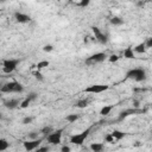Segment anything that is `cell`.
<instances>
[{"instance_id": "obj_17", "label": "cell", "mask_w": 152, "mask_h": 152, "mask_svg": "<svg viewBox=\"0 0 152 152\" xmlns=\"http://www.w3.org/2000/svg\"><path fill=\"white\" fill-rule=\"evenodd\" d=\"M134 51L138 52V53H142V52H145V51H146L145 43H140V44H138V45L134 48Z\"/></svg>"}, {"instance_id": "obj_11", "label": "cell", "mask_w": 152, "mask_h": 152, "mask_svg": "<svg viewBox=\"0 0 152 152\" xmlns=\"http://www.w3.org/2000/svg\"><path fill=\"white\" fill-rule=\"evenodd\" d=\"M30 19H31L30 15H27V14H25V13H21V12H17V13H15V20H17L18 23H21V24L28 23Z\"/></svg>"}, {"instance_id": "obj_32", "label": "cell", "mask_w": 152, "mask_h": 152, "mask_svg": "<svg viewBox=\"0 0 152 152\" xmlns=\"http://www.w3.org/2000/svg\"><path fill=\"white\" fill-rule=\"evenodd\" d=\"M49 151V147L48 146H43V147H38L36 150V152H48Z\"/></svg>"}, {"instance_id": "obj_29", "label": "cell", "mask_w": 152, "mask_h": 152, "mask_svg": "<svg viewBox=\"0 0 152 152\" xmlns=\"http://www.w3.org/2000/svg\"><path fill=\"white\" fill-rule=\"evenodd\" d=\"M52 50H53V46L52 45H45L43 48V51H45V52H51Z\"/></svg>"}, {"instance_id": "obj_9", "label": "cell", "mask_w": 152, "mask_h": 152, "mask_svg": "<svg viewBox=\"0 0 152 152\" xmlns=\"http://www.w3.org/2000/svg\"><path fill=\"white\" fill-rule=\"evenodd\" d=\"M91 31H93V33H94V36H95V38H96L97 42H100L101 44H107L108 38H107V36H106L104 33H102V32L100 31L99 27L93 26V27H91Z\"/></svg>"}, {"instance_id": "obj_18", "label": "cell", "mask_w": 152, "mask_h": 152, "mask_svg": "<svg viewBox=\"0 0 152 152\" xmlns=\"http://www.w3.org/2000/svg\"><path fill=\"white\" fill-rule=\"evenodd\" d=\"M112 109H113V106H104V107L100 110V114H101V115H108Z\"/></svg>"}, {"instance_id": "obj_15", "label": "cell", "mask_w": 152, "mask_h": 152, "mask_svg": "<svg viewBox=\"0 0 152 152\" xmlns=\"http://www.w3.org/2000/svg\"><path fill=\"white\" fill-rule=\"evenodd\" d=\"M110 135L114 138V140H120V139H122V138L126 135V133H124V132H121V131H113V132L110 133Z\"/></svg>"}, {"instance_id": "obj_23", "label": "cell", "mask_w": 152, "mask_h": 152, "mask_svg": "<svg viewBox=\"0 0 152 152\" xmlns=\"http://www.w3.org/2000/svg\"><path fill=\"white\" fill-rule=\"evenodd\" d=\"M31 101H32V100H31V99H30V97L27 96V97H26V99H25V100H24V101L21 102L20 107H21V108H27V107H28V104L31 103Z\"/></svg>"}, {"instance_id": "obj_25", "label": "cell", "mask_w": 152, "mask_h": 152, "mask_svg": "<svg viewBox=\"0 0 152 152\" xmlns=\"http://www.w3.org/2000/svg\"><path fill=\"white\" fill-rule=\"evenodd\" d=\"M40 132H42L43 134L48 135V134H50V133L52 132V128H51V127H48V126H46V127H44V128H43V129H42Z\"/></svg>"}, {"instance_id": "obj_14", "label": "cell", "mask_w": 152, "mask_h": 152, "mask_svg": "<svg viewBox=\"0 0 152 152\" xmlns=\"http://www.w3.org/2000/svg\"><path fill=\"white\" fill-rule=\"evenodd\" d=\"M124 57H125V58H128V59L134 58V52H133V49H132L131 46H128V48L125 49V51H124Z\"/></svg>"}, {"instance_id": "obj_26", "label": "cell", "mask_w": 152, "mask_h": 152, "mask_svg": "<svg viewBox=\"0 0 152 152\" xmlns=\"http://www.w3.org/2000/svg\"><path fill=\"white\" fill-rule=\"evenodd\" d=\"M77 5H78V6H81V7H86V6H88V5H89V0H81Z\"/></svg>"}, {"instance_id": "obj_10", "label": "cell", "mask_w": 152, "mask_h": 152, "mask_svg": "<svg viewBox=\"0 0 152 152\" xmlns=\"http://www.w3.org/2000/svg\"><path fill=\"white\" fill-rule=\"evenodd\" d=\"M144 110H141V109H137V108H133V109H126V110H124V112H121L120 113V115H119V120H122V119H125L126 116H128V115H131V114H138V113H142Z\"/></svg>"}, {"instance_id": "obj_4", "label": "cell", "mask_w": 152, "mask_h": 152, "mask_svg": "<svg viewBox=\"0 0 152 152\" xmlns=\"http://www.w3.org/2000/svg\"><path fill=\"white\" fill-rule=\"evenodd\" d=\"M62 133H63V128H59L55 132H51L50 134L46 135V140L48 142H50L51 145H57L61 142V139H62Z\"/></svg>"}, {"instance_id": "obj_5", "label": "cell", "mask_w": 152, "mask_h": 152, "mask_svg": "<svg viewBox=\"0 0 152 152\" xmlns=\"http://www.w3.org/2000/svg\"><path fill=\"white\" fill-rule=\"evenodd\" d=\"M19 64V59H6L2 63V71L5 74H11L15 70L17 65Z\"/></svg>"}, {"instance_id": "obj_30", "label": "cell", "mask_w": 152, "mask_h": 152, "mask_svg": "<svg viewBox=\"0 0 152 152\" xmlns=\"http://www.w3.org/2000/svg\"><path fill=\"white\" fill-rule=\"evenodd\" d=\"M33 75H34V77H36L37 80H39V81H43V80H44V77H43V75H42V74H40L39 71H37V72H34Z\"/></svg>"}, {"instance_id": "obj_1", "label": "cell", "mask_w": 152, "mask_h": 152, "mask_svg": "<svg viewBox=\"0 0 152 152\" xmlns=\"http://www.w3.org/2000/svg\"><path fill=\"white\" fill-rule=\"evenodd\" d=\"M23 91H24V87L17 81L4 83L0 90V93H23Z\"/></svg>"}, {"instance_id": "obj_16", "label": "cell", "mask_w": 152, "mask_h": 152, "mask_svg": "<svg viewBox=\"0 0 152 152\" xmlns=\"http://www.w3.org/2000/svg\"><path fill=\"white\" fill-rule=\"evenodd\" d=\"M88 103H89V101L88 100H86V99H82V100H78L77 102H76V107L77 108H86L87 106H88Z\"/></svg>"}, {"instance_id": "obj_19", "label": "cell", "mask_w": 152, "mask_h": 152, "mask_svg": "<svg viewBox=\"0 0 152 152\" xmlns=\"http://www.w3.org/2000/svg\"><path fill=\"white\" fill-rule=\"evenodd\" d=\"M8 146H10V144L7 142V140H5V139H0V152L7 150Z\"/></svg>"}, {"instance_id": "obj_7", "label": "cell", "mask_w": 152, "mask_h": 152, "mask_svg": "<svg viewBox=\"0 0 152 152\" xmlns=\"http://www.w3.org/2000/svg\"><path fill=\"white\" fill-rule=\"evenodd\" d=\"M109 87L106 84H91L86 88V93H91V94H99L104 90H107Z\"/></svg>"}, {"instance_id": "obj_21", "label": "cell", "mask_w": 152, "mask_h": 152, "mask_svg": "<svg viewBox=\"0 0 152 152\" xmlns=\"http://www.w3.org/2000/svg\"><path fill=\"white\" fill-rule=\"evenodd\" d=\"M45 66H49V61H42V62H38V64L36 65V68H37L38 70H40V69H43V68H45Z\"/></svg>"}, {"instance_id": "obj_2", "label": "cell", "mask_w": 152, "mask_h": 152, "mask_svg": "<svg viewBox=\"0 0 152 152\" xmlns=\"http://www.w3.org/2000/svg\"><path fill=\"white\" fill-rule=\"evenodd\" d=\"M126 77L127 78H132L137 82H141V81H145L146 80V71L141 68H135V69H131L127 71L126 74Z\"/></svg>"}, {"instance_id": "obj_12", "label": "cell", "mask_w": 152, "mask_h": 152, "mask_svg": "<svg viewBox=\"0 0 152 152\" xmlns=\"http://www.w3.org/2000/svg\"><path fill=\"white\" fill-rule=\"evenodd\" d=\"M4 106L8 109H14L19 106V100L18 99H11V100H7L4 102Z\"/></svg>"}, {"instance_id": "obj_33", "label": "cell", "mask_w": 152, "mask_h": 152, "mask_svg": "<svg viewBox=\"0 0 152 152\" xmlns=\"http://www.w3.org/2000/svg\"><path fill=\"white\" fill-rule=\"evenodd\" d=\"M118 59H119V56H116V55H112L109 57V62H116Z\"/></svg>"}, {"instance_id": "obj_6", "label": "cell", "mask_w": 152, "mask_h": 152, "mask_svg": "<svg viewBox=\"0 0 152 152\" xmlns=\"http://www.w3.org/2000/svg\"><path fill=\"white\" fill-rule=\"evenodd\" d=\"M43 141V138H38V139H34V140H27V141H24L23 145H24V148L30 152V151H33V150H37L40 144Z\"/></svg>"}, {"instance_id": "obj_20", "label": "cell", "mask_w": 152, "mask_h": 152, "mask_svg": "<svg viewBox=\"0 0 152 152\" xmlns=\"http://www.w3.org/2000/svg\"><path fill=\"white\" fill-rule=\"evenodd\" d=\"M122 23H124V20L121 18H119V17H113L110 19V24L112 25H121Z\"/></svg>"}, {"instance_id": "obj_28", "label": "cell", "mask_w": 152, "mask_h": 152, "mask_svg": "<svg viewBox=\"0 0 152 152\" xmlns=\"http://www.w3.org/2000/svg\"><path fill=\"white\" fill-rule=\"evenodd\" d=\"M145 48H146V49L152 48V38H147V40H146V43H145Z\"/></svg>"}, {"instance_id": "obj_22", "label": "cell", "mask_w": 152, "mask_h": 152, "mask_svg": "<svg viewBox=\"0 0 152 152\" xmlns=\"http://www.w3.org/2000/svg\"><path fill=\"white\" fill-rule=\"evenodd\" d=\"M77 119H78V115H76V114H69V115H66V121L68 122H74Z\"/></svg>"}, {"instance_id": "obj_13", "label": "cell", "mask_w": 152, "mask_h": 152, "mask_svg": "<svg viewBox=\"0 0 152 152\" xmlns=\"http://www.w3.org/2000/svg\"><path fill=\"white\" fill-rule=\"evenodd\" d=\"M103 148V144L102 142H93L90 145V150L93 152H101Z\"/></svg>"}, {"instance_id": "obj_24", "label": "cell", "mask_w": 152, "mask_h": 152, "mask_svg": "<svg viewBox=\"0 0 152 152\" xmlns=\"http://www.w3.org/2000/svg\"><path fill=\"white\" fill-rule=\"evenodd\" d=\"M38 135H39V133H38V132H31V133H28V134H27L28 140H34V139H38Z\"/></svg>"}, {"instance_id": "obj_8", "label": "cell", "mask_w": 152, "mask_h": 152, "mask_svg": "<svg viewBox=\"0 0 152 152\" xmlns=\"http://www.w3.org/2000/svg\"><path fill=\"white\" fill-rule=\"evenodd\" d=\"M106 58H107V55H106L104 52H97V53H94V55H91L90 57H88V58L86 59V62H87V63H101V62H103Z\"/></svg>"}, {"instance_id": "obj_3", "label": "cell", "mask_w": 152, "mask_h": 152, "mask_svg": "<svg viewBox=\"0 0 152 152\" xmlns=\"http://www.w3.org/2000/svg\"><path fill=\"white\" fill-rule=\"evenodd\" d=\"M90 129H91V128H87L86 131H83V132H81V133H78V134L71 135V137H70V141H71L72 144H75V145H82V144L84 142V140L87 139V137L89 135Z\"/></svg>"}, {"instance_id": "obj_27", "label": "cell", "mask_w": 152, "mask_h": 152, "mask_svg": "<svg viewBox=\"0 0 152 152\" xmlns=\"http://www.w3.org/2000/svg\"><path fill=\"white\" fill-rule=\"evenodd\" d=\"M104 141H107V142H114V138L110 135V133L104 137Z\"/></svg>"}, {"instance_id": "obj_34", "label": "cell", "mask_w": 152, "mask_h": 152, "mask_svg": "<svg viewBox=\"0 0 152 152\" xmlns=\"http://www.w3.org/2000/svg\"><path fill=\"white\" fill-rule=\"evenodd\" d=\"M61 152H70V147H69V146H66V145H64V146H62Z\"/></svg>"}, {"instance_id": "obj_31", "label": "cell", "mask_w": 152, "mask_h": 152, "mask_svg": "<svg viewBox=\"0 0 152 152\" xmlns=\"http://www.w3.org/2000/svg\"><path fill=\"white\" fill-rule=\"evenodd\" d=\"M32 121V118L31 116H25L24 119H23V124L24 125H27V124H30Z\"/></svg>"}, {"instance_id": "obj_35", "label": "cell", "mask_w": 152, "mask_h": 152, "mask_svg": "<svg viewBox=\"0 0 152 152\" xmlns=\"http://www.w3.org/2000/svg\"><path fill=\"white\" fill-rule=\"evenodd\" d=\"M1 118H2V115H1V113H0V119H1Z\"/></svg>"}]
</instances>
